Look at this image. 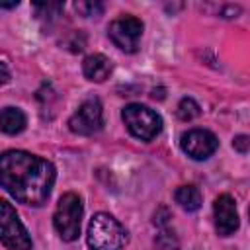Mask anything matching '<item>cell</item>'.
I'll return each instance as SVG.
<instances>
[{
  "mask_svg": "<svg viewBox=\"0 0 250 250\" xmlns=\"http://www.w3.org/2000/svg\"><path fill=\"white\" fill-rule=\"evenodd\" d=\"M55 184V168L49 160L25 150L0 154V186L20 203L43 205Z\"/></svg>",
  "mask_w": 250,
  "mask_h": 250,
  "instance_id": "cell-1",
  "label": "cell"
},
{
  "mask_svg": "<svg viewBox=\"0 0 250 250\" xmlns=\"http://www.w3.org/2000/svg\"><path fill=\"white\" fill-rule=\"evenodd\" d=\"M127 244V230L109 213H96L88 225V246L92 250H121Z\"/></svg>",
  "mask_w": 250,
  "mask_h": 250,
  "instance_id": "cell-2",
  "label": "cell"
},
{
  "mask_svg": "<svg viewBox=\"0 0 250 250\" xmlns=\"http://www.w3.org/2000/svg\"><path fill=\"white\" fill-rule=\"evenodd\" d=\"M80 219H82V199L72 191L64 193L59 199L53 215V225L59 236L66 242L76 240L80 234Z\"/></svg>",
  "mask_w": 250,
  "mask_h": 250,
  "instance_id": "cell-3",
  "label": "cell"
},
{
  "mask_svg": "<svg viewBox=\"0 0 250 250\" xmlns=\"http://www.w3.org/2000/svg\"><path fill=\"white\" fill-rule=\"evenodd\" d=\"M121 117H123V123L127 125V129L131 131V135L141 141H152L162 129L160 115L141 104H129L123 109Z\"/></svg>",
  "mask_w": 250,
  "mask_h": 250,
  "instance_id": "cell-4",
  "label": "cell"
},
{
  "mask_svg": "<svg viewBox=\"0 0 250 250\" xmlns=\"http://www.w3.org/2000/svg\"><path fill=\"white\" fill-rule=\"evenodd\" d=\"M0 240L8 250H31V238L6 199H0Z\"/></svg>",
  "mask_w": 250,
  "mask_h": 250,
  "instance_id": "cell-5",
  "label": "cell"
},
{
  "mask_svg": "<svg viewBox=\"0 0 250 250\" xmlns=\"http://www.w3.org/2000/svg\"><path fill=\"white\" fill-rule=\"evenodd\" d=\"M107 33L115 47L125 53H135L143 35V21L135 16H121L109 23Z\"/></svg>",
  "mask_w": 250,
  "mask_h": 250,
  "instance_id": "cell-6",
  "label": "cell"
},
{
  "mask_svg": "<svg viewBox=\"0 0 250 250\" xmlns=\"http://www.w3.org/2000/svg\"><path fill=\"white\" fill-rule=\"evenodd\" d=\"M104 125V111L98 98L84 100L68 119V127L76 135H94Z\"/></svg>",
  "mask_w": 250,
  "mask_h": 250,
  "instance_id": "cell-7",
  "label": "cell"
},
{
  "mask_svg": "<svg viewBox=\"0 0 250 250\" xmlns=\"http://www.w3.org/2000/svg\"><path fill=\"white\" fill-rule=\"evenodd\" d=\"M180 146L193 160H207L219 148V141L207 129H191L182 135Z\"/></svg>",
  "mask_w": 250,
  "mask_h": 250,
  "instance_id": "cell-8",
  "label": "cell"
},
{
  "mask_svg": "<svg viewBox=\"0 0 250 250\" xmlns=\"http://www.w3.org/2000/svg\"><path fill=\"white\" fill-rule=\"evenodd\" d=\"M213 215H215V229L221 236H230L240 221H238V211H236V203L229 193H221L215 203H213Z\"/></svg>",
  "mask_w": 250,
  "mask_h": 250,
  "instance_id": "cell-9",
  "label": "cell"
},
{
  "mask_svg": "<svg viewBox=\"0 0 250 250\" xmlns=\"http://www.w3.org/2000/svg\"><path fill=\"white\" fill-rule=\"evenodd\" d=\"M111 70H113L111 61L105 55H100V53L88 55L82 62V72L92 82H104L111 74Z\"/></svg>",
  "mask_w": 250,
  "mask_h": 250,
  "instance_id": "cell-10",
  "label": "cell"
},
{
  "mask_svg": "<svg viewBox=\"0 0 250 250\" xmlns=\"http://www.w3.org/2000/svg\"><path fill=\"white\" fill-rule=\"evenodd\" d=\"M25 113L20 107H4L0 109V131L6 135H18L25 129Z\"/></svg>",
  "mask_w": 250,
  "mask_h": 250,
  "instance_id": "cell-11",
  "label": "cell"
},
{
  "mask_svg": "<svg viewBox=\"0 0 250 250\" xmlns=\"http://www.w3.org/2000/svg\"><path fill=\"white\" fill-rule=\"evenodd\" d=\"M174 199L186 211H197L201 207V191L195 186H180L174 191Z\"/></svg>",
  "mask_w": 250,
  "mask_h": 250,
  "instance_id": "cell-12",
  "label": "cell"
},
{
  "mask_svg": "<svg viewBox=\"0 0 250 250\" xmlns=\"http://www.w3.org/2000/svg\"><path fill=\"white\" fill-rule=\"evenodd\" d=\"M154 244H156L158 250H180V240H178V236H176L166 225L160 227V232L156 234Z\"/></svg>",
  "mask_w": 250,
  "mask_h": 250,
  "instance_id": "cell-13",
  "label": "cell"
},
{
  "mask_svg": "<svg viewBox=\"0 0 250 250\" xmlns=\"http://www.w3.org/2000/svg\"><path fill=\"white\" fill-rule=\"evenodd\" d=\"M176 113H178V117H180L182 121H191V119H195V117L201 113V109H199V104H197L195 100H191V98H182L180 104H178Z\"/></svg>",
  "mask_w": 250,
  "mask_h": 250,
  "instance_id": "cell-14",
  "label": "cell"
},
{
  "mask_svg": "<svg viewBox=\"0 0 250 250\" xmlns=\"http://www.w3.org/2000/svg\"><path fill=\"white\" fill-rule=\"evenodd\" d=\"M76 10L82 12L84 16H98V14H102L104 6L102 4H94V2H78Z\"/></svg>",
  "mask_w": 250,
  "mask_h": 250,
  "instance_id": "cell-15",
  "label": "cell"
},
{
  "mask_svg": "<svg viewBox=\"0 0 250 250\" xmlns=\"http://www.w3.org/2000/svg\"><path fill=\"white\" fill-rule=\"evenodd\" d=\"M248 145H250V141H248L246 135H238V137L232 141V146H234L240 154H246V152H248Z\"/></svg>",
  "mask_w": 250,
  "mask_h": 250,
  "instance_id": "cell-16",
  "label": "cell"
},
{
  "mask_svg": "<svg viewBox=\"0 0 250 250\" xmlns=\"http://www.w3.org/2000/svg\"><path fill=\"white\" fill-rule=\"evenodd\" d=\"M8 80H10V70H8V66L4 62H0V86L6 84Z\"/></svg>",
  "mask_w": 250,
  "mask_h": 250,
  "instance_id": "cell-17",
  "label": "cell"
},
{
  "mask_svg": "<svg viewBox=\"0 0 250 250\" xmlns=\"http://www.w3.org/2000/svg\"><path fill=\"white\" fill-rule=\"evenodd\" d=\"M18 6V2H10V4H2L0 2V8H16Z\"/></svg>",
  "mask_w": 250,
  "mask_h": 250,
  "instance_id": "cell-18",
  "label": "cell"
}]
</instances>
